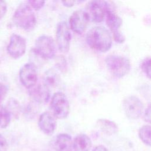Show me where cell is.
<instances>
[{"label":"cell","mask_w":151,"mask_h":151,"mask_svg":"<svg viewBox=\"0 0 151 151\" xmlns=\"http://www.w3.org/2000/svg\"><path fill=\"white\" fill-rule=\"evenodd\" d=\"M86 40L88 45L93 50L106 52L112 45V37L109 30L103 26L92 27L87 33Z\"/></svg>","instance_id":"cell-1"},{"label":"cell","mask_w":151,"mask_h":151,"mask_svg":"<svg viewBox=\"0 0 151 151\" xmlns=\"http://www.w3.org/2000/svg\"><path fill=\"white\" fill-rule=\"evenodd\" d=\"M12 20L16 26L25 31L32 30L37 24L34 12L27 3H22L17 7Z\"/></svg>","instance_id":"cell-2"},{"label":"cell","mask_w":151,"mask_h":151,"mask_svg":"<svg viewBox=\"0 0 151 151\" xmlns=\"http://www.w3.org/2000/svg\"><path fill=\"white\" fill-rule=\"evenodd\" d=\"M105 64L110 73L117 78H122L131 69L130 60L122 55L112 54L105 58Z\"/></svg>","instance_id":"cell-3"},{"label":"cell","mask_w":151,"mask_h":151,"mask_svg":"<svg viewBox=\"0 0 151 151\" xmlns=\"http://www.w3.org/2000/svg\"><path fill=\"white\" fill-rule=\"evenodd\" d=\"M50 109L55 118L64 119L69 114L70 107L68 100L61 91L55 93L51 99Z\"/></svg>","instance_id":"cell-4"},{"label":"cell","mask_w":151,"mask_h":151,"mask_svg":"<svg viewBox=\"0 0 151 151\" xmlns=\"http://www.w3.org/2000/svg\"><path fill=\"white\" fill-rule=\"evenodd\" d=\"M34 51L44 59H52L56 54L55 42L53 38L49 35H41L35 40Z\"/></svg>","instance_id":"cell-5"},{"label":"cell","mask_w":151,"mask_h":151,"mask_svg":"<svg viewBox=\"0 0 151 151\" xmlns=\"http://www.w3.org/2000/svg\"><path fill=\"white\" fill-rule=\"evenodd\" d=\"M110 8V6L108 2L94 0L88 2L86 11L88 14L90 19L93 22L99 23L104 20L106 12Z\"/></svg>","instance_id":"cell-6"},{"label":"cell","mask_w":151,"mask_h":151,"mask_svg":"<svg viewBox=\"0 0 151 151\" xmlns=\"http://www.w3.org/2000/svg\"><path fill=\"white\" fill-rule=\"evenodd\" d=\"M105 18L106 24L112 32L114 41L117 43H123L126 37L120 30L123 23L122 18L111 8L107 10Z\"/></svg>","instance_id":"cell-7"},{"label":"cell","mask_w":151,"mask_h":151,"mask_svg":"<svg viewBox=\"0 0 151 151\" xmlns=\"http://www.w3.org/2000/svg\"><path fill=\"white\" fill-rule=\"evenodd\" d=\"M123 110L124 114L131 120H136L142 114L143 104L139 97L135 96H129L123 101Z\"/></svg>","instance_id":"cell-8"},{"label":"cell","mask_w":151,"mask_h":151,"mask_svg":"<svg viewBox=\"0 0 151 151\" xmlns=\"http://www.w3.org/2000/svg\"><path fill=\"white\" fill-rule=\"evenodd\" d=\"M71 40V34L68 24L64 21H60L56 29V42L58 50L63 53L68 52Z\"/></svg>","instance_id":"cell-9"},{"label":"cell","mask_w":151,"mask_h":151,"mask_svg":"<svg viewBox=\"0 0 151 151\" xmlns=\"http://www.w3.org/2000/svg\"><path fill=\"white\" fill-rule=\"evenodd\" d=\"M19 77L22 84L30 89L37 84L38 74L35 65L31 63L24 64L20 69Z\"/></svg>","instance_id":"cell-10"},{"label":"cell","mask_w":151,"mask_h":151,"mask_svg":"<svg viewBox=\"0 0 151 151\" xmlns=\"http://www.w3.org/2000/svg\"><path fill=\"white\" fill-rule=\"evenodd\" d=\"M90 21L86 10L78 9L73 12L69 19L70 28L74 32L81 34L86 29Z\"/></svg>","instance_id":"cell-11"},{"label":"cell","mask_w":151,"mask_h":151,"mask_svg":"<svg viewBox=\"0 0 151 151\" xmlns=\"http://www.w3.org/2000/svg\"><path fill=\"white\" fill-rule=\"evenodd\" d=\"M26 47L25 39L19 35L14 34L10 37L9 42L7 46V51L11 57L17 59L25 54Z\"/></svg>","instance_id":"cell-12"},{"label":"cell","mask_w":151,"mask_h":151,"mask_svg":"<svg viewBox=\"0 0 151 151\" xmlns=\"http://www.w3.org/2000/svg\"><path fill=\"white\" fill-rule=\"evenodd\" d=\"M38 125L43 133L48 136L51 135L54 133L57 126L55 118L51 113L45 111L40 114Z\"/></svg>","instance_id":"cell-13"},{"label":"cell","mask_w":151,"mask_h":151,"mask_svg":"<svg viewBox=\"0 0 151 151\" xmlns=\"http://www.w3.org/2000/svg\"><path fill=\"white\" fill-rule=\"evenodd\" d=\"M29 90V95L31 99L36 103H45L50 99V88L44 83L36 84Z\"/></svg>","instance_id":"cell-14"},{"label":"cell","mask_w":151,"mask_h":151,"mask_svg":"<svg viewBox=\"0 0 151 151\" xmlns=\"http://www.w3.org/2000/svg\"><path fill=\"white\" fill-rule=\"evenodd\" d=\"M91 147V139L86 134H78L73 140V151H90Z\"/></svg>","instance_id":"cell-15"},{"label":"cell","mask_w":151,"mask_h":151,"mask_svg":"<svg viewBox=\"0 0 151 151\" xmlns=\"http://www.w3.org/2000/svg\"><path fill=\"white\" fill-rule=\"evenodd\" d=\"M54 149L56 151H73V140L67 133L58 134L54 140Z\"/></svg>","instance_id":"cell-16"},{"label":"cell","mask_w":151,"mask_h":151,"mask_svg":"<svg viewBox=\"0 0 151 151\" xmlns=\"http://www.w3.org/2000/svg\"><path fill=\"white\" fill-rule=\"evenodd\" d=\"M96 125L103 133L109 136L116 134L119 130L116 123L106 119H98Z\"/></svg>","instance_id":"cell-17"},{"label":"cell","mask_w":151,"mask_h":151,"mask_svg":"<svg viewBox=\"0 0 151 151\" xmlns=\"http://www.w3.org/2000/svg\"><path fill=\"white\" fill-rule=\"evenodd\" d=\"M60 78L58 73L53 68L47 70L44 74V84L49 88L56 86L60 82Z\"/></svg>","instance_id":"cell-18"},{"label":"cell","mask_w":151,"mask_h":151,"mask_svg":"<svg viewBox=\"0 0 151 151\" xmlns=\"http://www.w3.org/2000/svg\"><path fill=\"white\" fill-rule=\"evenodd\" d=\"M138 135L142 142L147 146H150V126L143 125L139 129Z\"/></svg>","instance_id":"cell-19"},{"label":"cell","mask_w":151,"mask_h":151,"mask_svg":"<svg viewBox=\"0 0 151 151\" xmlns=\"http://www.w3.org/2000/svg\"><path fill=\"white\" fill-rule=\"evenodd\" d=\"M11 122V114L7 109L0 105V128L5 129Z\"/></svg>","instance_id":"cell-20"},{"label":"cell","mask_w":151,"mask_h":151,"mask_svg":"<svg viewBox=\"0 0 151 151\" xmlns=\"http://www.w3.org/2000/svg\"><path fill=\"white\" fill-rule=\"evenodd\" d=\"M140 68L145 75L150 78V58L147 57L145 58L140 63Z\"/></svg>","instance_id":"cell-21"},{"label":"cell","mask_w":151,"mask_h":151,"mask_svg":"<svg viewBox=\"0 0 151 151\" xmlns=\"http://www.w3.org/2000/svg\"><path fill=\"white\" fill-rule=\"evenodd\" d=\"M7 110L9 111L10 114L11 112L14 114H18L20 110L19 104L17 100L14 99H11L8 102V109H7Z\"/></svg>","instance_id":"cell-22"},{"label":"cell","mask_w":151,"mask_h":151,"mask_svg":"<svg viewBox=\"0 0 151 151\" xmlns=\"http://www.w3.org/2000/svg\"><path fill=\"white\" fill-rule=\"evenodd\" d=\"M44 1H28L27 3L29 5V6L35 10H39L45 4Z\"/></svg>","instance_id":"cell-23"},{"label":"cell","mask_w":151,"mask_h":151,"mask_svg":"<svg viewBox=\"0 0 151 151\" xmlns=\"http://www.w3.org/2000/svg\"><path fill=\"white\" fill-rule=\"evenodd\" d=\"M8 145L5 138L0 134V151H8Z\"/></svg>","instance_id":"cell-24"},{"label":"cell","mask_w":151,"mask_h":151,"mask_svg":"<svg viewBox=\"0 0 151 151\" xmlns=\"http://www.w3.org/2000/svg\"><path fill=\"white\" fill-rule=\"evenodd\" d=\"M8 89L5 85L0 83V102H1L6 97Z\"/></svg>","instance_id":"cell-25"},{"label":"cell","mask_w":151,"mask_h":151,"mask_svg":"<svg viewBox=\"0 0 151 151\" xmlns=\"http://www.w3.org/2000/svg\"><path fill=\"white\" fill-rule=\"evenodd\" d=\"M7 11V5L5 1H0V19L5 15Z\"/></svg>","instance_id":"cell-26"},{"label":"cell","mask_w":151,"mask_h":151,"mask_svg":"<svg viewBox=\"0 0 151 151\" xmlns=\"http://www.w3.org/2000/svg\"><path fill=\"white\" fill-rule=\"evenodd\" d=\"M143 119L145 122L150 123V105L145 109L143 113Z\"/></svg>","instance_id":"cell-27"},{"label":"cell","mask_w":151,"mask_h":151,"mask_svg":"<svg viewBox=\"0 0 151 151\" xmlns=\"http://www.w3.org/2000/svg\"><path fill=\"white\" fill-rule=\"evenodd\" d=\"M77 1H62V3L65 6L71 7L73 6Z\"/></svg>","instance_id":"cell-28"},{"label":"cell","mask_w":151,"mask_h":151,"mask_svg":"<svg viewBox=\"0 0 151 151\" xmlns=\"http://www.w3.org/2000/svg\"><path fill=\"white\" fill-rule=\"evenodd\" d=\"M92 151H108V150L103 145H98L94 147Z\"/></svg>","instance_id":"cell-29"}]
</instances>
